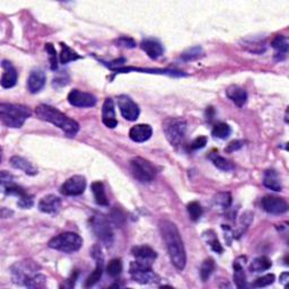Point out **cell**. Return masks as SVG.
Returning <instances> with one entry per match:
<instances>
[{
    "label": "cell",
    "mask_w": 289,
    "mask_h": 289,
    "mask_svg": "<svg viewBox=\"0 0 289 289\" xmlns=\"http://www.w3.org/2000/svg\"><path fill=\"white\" fill-rule=\"evenodd\" d=\"M160 230L173 266L177 270H183L186 263V253L176 225L170 220H162L160 223Z\"/></svg>",
    "instance_id": "cell-1"
},
{
    "label": "cell",
    "mask_w": 289,
    "mask_h": 289,
    "mask_svg": "<svg viewBox=\"0 0 289 289\" xmlns=\"http://www.w3.org/2000/svg\"><path fill=\"white\" fill-rule=\"evenodd\" d=\"M13 281L17 285L28 288H41L45 285L46 278L38 272V264L31 260H25L14 264L12 267Z\"/></svg>",
    "instance_id": "cell-2"
},
{
    "label": "cell",
    "mask_w": 289,
    "mask_h": 289,
    "mask_svg": "<svg viewBox=\"0 0 289 289\" xmlns=\"http://www.w3.org/2000/svg\"><path fill=\"white\" fill-rule=\"evenodd\" d=\"M35 113L38 119L52 123L54 126L61 129L68 137H75L79 131V124L75 120L67 117L66 114L60 112L59 110L54 107H50V105H38L35 110Z\"/></svg>",
    "instance_id": "cell-3"
},
{
    "label": "cell",
    "mask_w": 289,
    "mask_h": 289,
    "mask_svg": "<svg viewBox=\"0 0 289 289\" xmlns=\"http://www.w3.org/2000/svg\"><path fill=\"white\" fill-rule=\"evenodd\" d=\"M32 115L31 110L21 104H0V120L8 128H21Z\"/></svg>",
    "instance_id": "cell-4"
},
{
    "label": "cell",
    "mask_w": 289,
    "mask_h": 289,
    "mask_svg": "<svg viewBox=\"0 0 289 289\" xmlns=\"http://www.w3.org/2000/svg\"><path fill=\"white\" fill-rule=\"evenodd\" d=\"M129 272L132 280L141 283V285L158 283L161 281L160 276L153 270L152 262L142 261V260L133 261L130 263Z\"/></svg>",
    "instance_id": "cell-5"
},
{
    "label": "cell",
    "mask_w": 289,
    "mask_h": 289,
    "mask_svg": "<svg viewBox=\"0 0 289 289\" xmlns=\"http://www.w3.org/2000/svg\"><path fill=\"white\" fill-rule=\"evenodd\" d=\"M49 248L64 253H75L83 247V238L72 232L61 233L49 240Z\"/></svg>",
    "instance_id": "cell-6"
},
{
    "label": "cell",
    "mask_w": 289,
    "mask_h": 289,
    "mask_svg": "<svg viewBox=\"0 0 289 289\" xmlns=\"http://www.w3.org/2000/svg\"><path fill=\"white\" fill-rule=\"evenodd\" d=\"M165 137L173 146H177L185 136L186 122L181 118H168L163 123Z\"/></svg>",
    "instance_id": "cell-7"
},
{
    "label": "cell",
    "mask_w": 289,
    "mask_h": 289,
    "mask_svg": "<svg viewBox=\"0 0 289 289\" xmlns=\"http://www.w3.org/2000/svg\"><path fill=\"white\" fill-rule=\"evenodd\" d=\"M130 170L134 179L142 183L152 182L156 176V170L153 164L141 157H134L130 161Z\"/></svg>",
    "instance_id": "cell-8"
},
{
    "label": "cell",
    "mask_w": 289,
    "mask_h": 289,
    "mask_svg": "<svg viewBox=\"0 0 289 289\" xmlns=\"http://www.w3.org/2000/svg\"><path fill=\"white\" fill-rule=\"evenodd\" d=\"M91 228H93L95 235L107 247H111L113 244V230L111 228L108 220L103 217H94L91 219Z\"/></svg>",
    "instance_id": "cell-9"
},
{
    "label": "cell",
    "mask_w": 289,
    "mask_h": 289,
    "mask_svg": "<svg viewBox=\"0 0 289 289\" xmlns=\"http://www.w3.org/2000/svg\"><path fill=\"white\" fill-rule=\"evenodd\" d=\"M118 108L122 117L128 121H136L140 114L138 105L127 95H120L118 98Z\"/></svg>",
    "instance_id": "cell-10"
},
{
    "label": "cell",
    "mask_w": 289,
    "mask_h": 289,
    "mask_svg": "<svg viewBox=\"0 0 289 289\" xmlns=\"http://www.w3.org/2000/svg\"><path fill=\"white\" fill-rule=\"evenodd\" d=\"M91 257L95 259L96 268H95V270L87 277V279H86V281H85L86 288L91 287V286H94L95 283H98L100 281L101 277H102L103 270H104V258H103L102 251H101V248L99 247V245H94L93 249H91Z\"/></svg>",
    "instance_id": "cell-11"
},
{
    "label": "cell",
    "mask_w": 289,
    "mask_h": 289,
    "mask_svg": "<svg viewBox=\"0 0 289 289\" xmlns=\"http://www.w3.org/2000/svg\"><path fill=\"white\" fill-rule=\"evenodd\" d=\"M86 189V179L81 175L69 177L60 187V192L64 196L76 197L84 194Z\"/></svg>",
    "instance_id": "cell-12"
},
{
    "label": "cell",
    "mask_w": 289,
    "mask_h": 289,
    "mask_svg": "<svg viewBox=\"0 0 289 289\" xmlns=\"http://www.w3.org/2000/svg\"><path fill=\"white\" fill-rule=\"evenodd\" d=\"M262 208L271 215H281L287 213L288 204L285 199L274 196H266L261 200Z\"/></svg>",
    "instance_id": "cell-13"
},
{
    "label": "cell",
    "mask_w": 289,
    "mask_h": 289,
    "mask_svg": "<svg viewBox=\"0 0 289 289\" xmlns=\"http://www.w3.org/2000/svg\"><path fill=\"white\" fill-rule=\"evenodd\" d=\"M68 102L76 108H91L96 104V98L90 93L72 89L68 94Z\"/></svg>",
    "instance_id": "cell-14"
},
{
    "label": "cell",
    "mask_w": 289,
    "mask_h": 289,
    "mask_svg": "<svg viewBox=\"0 0 289 289\" xmlns=\"http://www.w3.org/2000/svg\"><path fill=\"white\" fill-rule=\"evenodd\" d=\"M38 210L41 213L49 214V215H55L61 208V199L58 198L57 196L49 195L43 197L37 205Z\"/></svg>",
    "instance_id": "cell-15"
},
{
    "label": "cell",
    "mask_w": 289,
    "mask_h": 289,
    "mask_svg": "<svg viewBox=\"0 0 289 289\" xmlns=\"http://www.w3.org/2000/svg\"><path fill=\"white\" fill-rule=\"evenodd\" d=\"M2 67L4 69V74L2 76V80H0V84L4 88H12L14 86L16 85L17 83V71L16 69L14 68V66L11 64V62L7 60H4Z\"/></svg>",
    "instance_id": "cell-16"
},
{
    "label": "cell",
    "mask_w": 289,
    "mask_h": 289,
    "mask_svg": "<svg viewBox=\"0 0 289 289\" xmlns=\"http://www.w3.org/2000/svg\"><path fill=\"white\" fill-rule=\"evenodd\" d=\"M45 80H46V76H45L44 71L41 69L33 70L27 79L28 90H30L32 94L38 93V91L44 87Z\"/></svg>",
    "instance_id": "cell-17"
},
{
    "label": "cell",
    "mask_w": 289,
    "mask_h": 289,
    "mask_svg": "<svg viewBox=\"0 0 289 289\" xmlns=\"http://www.w3.org/2000/svg\"><path fill=\"white\" fill-rule=\"evenodd\" d=\"M102 121L110 129H113L118 126V120L115 118L114 102L112 99H107L104 101L102 108Z\"/></svg>",
    "instance_id": "cell-18"
},
{
    "label": "cell",
    "mask_w": 289,
    "mask_h": 289,
    "mask_svg": "<svg viewBox=\"0 0 289 289\" xmlns=\"http://www.w3.org/2000/svg\"><path fill=\"white\" fill-rule=\"evenodd\" d=\"M140 46L142 51H144L151 59L156 60L158 58L162 57L164 54V47L162 45V43L157 40H154V38H146L140 43Z\"/></svg>",
    "instance_id": "cell-19"
},
{
    "label": "cell",
    "mask_w": 289,
    "mask_h": 289,
    "mask_svg": "<svg viewBox=\"0 0 289 289\" xmlns=\"http://www.w3.org/2000/svg\"><path fill=\"white\" fill-rule=\"evenodd\" d=\"M153 134V129L149 124H136L129 131V137L134 142L147 141Z\"/></svg>",
    "instance_id": "cell-20"
},
{
    "label": "cell",
    "mask_w": 289,
    "mask_h": 289,
    "mask_svg": "<svg viewBox=\"0 0 289 289\" xmlns=\"http://www.w3.org/2000/svg\"><path fill=\"white\" fill-rule=\"evenodd\" d=\"M226 95L227 98L235 103L237 107L242 108L248 101V93L242 87H239L237 85H232L226 89Z\"/></svg>",
    "instance_id": "cell-21"
},
{
    "label": "cell",
    "mask_w": 289,
    "mask_h": 289,
    "mask_svg": "<svg viewBox=\"0 0 289 289\" xmlns=\"http://www.w3.org/2000/svg\"><path fill=\"white\" fill-rule=\"evenodd\" d=\"M11 165L14 168H16V170H21L24 173H26L27 175L33 176L37 174V170L34 167V165L21 156H13L11 158Z\"/></svg>",
    "instance_id": "cell-22"
},
{
    "label": "cell",
    "mask_w": 289,
    "mask_h": 289,
    "mask_svg": "<svg viewBox=\"0 0 289 289\" xmlns=\"http://www.w3.org/2000/svg\"><path fill=\"white\" fill-rule=\"evenodd\" d=\"M131 253L134 258L138 260H142V261L153 262L154 260L157 258L156 252L151 247L147 245H138V247H133L131 249Z\"/></svg>",
    "instance_id": "cell-23"
},
{
    "label": "cell",
    "mask_w": 289,
    "mask_h": 289,
    "mask_svg": "<svg viewBox=\"0 0 289 289\" xmlns=\"http://www.w3.org/2000/svg\"><path fill=\"white\" fill-rule=\"evenodd\" d=\"M271 46L276 51V58L278 60H282L286 57L289 47L288 38L283 35H277L271 42Z\"/></svg>",
    "instance_id": "cell-24"
},
{
    "label": "cell",
    "mask_w": 289,
    "mask_h": 289,
    "mask_svg": "<svg viewBox=\"0 0 289 289\" xmlns=\"http://www.w3.org/2000/svg\"><path fill=\"white\" fill-rule=\"evenodd\" d=\"M263 184L264 186H267L268 189L273 191H281L282 189L280 177H279V174L274 170L266 171L263 176Z\"/></svg>",
    "instance_id": "cell-25"
},
{
    "label": "cell",
    "mask_w": 289,
    "mask_h": 289,
    "mask_svg": "<svg viewBox=\"0 0 289 289\" xmlns=\"http://www.w3.org/2000/svg\"><path fill=\"white\" fill-rule=\"evenodd\" d=\"M91 191H93L96 204L100 206H109V199L107 197V194H105L104 184L102 182L96 181L94 183H91Z\"/></svg>",
    "instance_id": "cell-26"
},
{
    "label": "cell",
    "mask_w": 289,
    "mask_h": 289,
    "mask_svg": "<svg viewBox=\"0 0 289 289\" xmlns=\"http://www.w3.org/2000/svg\"><path fill=\"white\" fill-rule=\"evenodd\" d=\"M233 268H234L233 278H234V282H235L236 287L245 288L247 287V274H245V272H244V268L242 266V262H239L238 259L235 260L234 264H233Z\"/></svg>",
    "instance_id": "cell-27"
},
{
    "label": "cell",
    "mask_w": 289,
    "mask_h": 289,
    "mask_svg": "<svg viewBox=\"0 0 289 289\" xmlns=\"http://www.w3.org/2000/svg\"><path fill=\"white\" fill-rule=\"evenodd\" d=\"M210 161L214 163V165L219 168L221 171H225V172H229V171H233L234 170V164L232 162H229L228 160H226L223 156L218 155V153H211L209 155Z\"/></svg>",
    "instance_id": "cell-28"
},
{
    "label": "cell",
    "mask_w": 289,
    "mask_h": 289,
    "mask_svg": "<svg viewBox=\"0 0 289 289\" xmlns=\"http://www.w3.org/2000/svg\"><path fill=\"white\" fill-rule=\"evenodd\" d=\"M202 237L205 238L206 243L209 245L210 249L213 250L214 252L219 253V254L223 253V251H224L223 247H221V244L218 240V238H217V235H216V233L214 232V230H211V229L207 230V232H205L204 234H202Z\"/></svg>",
    "instance_id": "cell-29"
},
{
    "label": "cell",
    "mask_w": 289,
    "mask_h": 289,
    "mask_svg": "<svg viewBox=\"0 0 289 289\" xmlns=\"http://www.w3.org/2000/svg\"><path fill=\"white\" fill-rule=\"evenodd\" d=\"M272 263L270 261V259L267 257H259L257 259H254L252 263L250 264V271L252 272H262L269 270L271 268Z\"/></svg>",
    "instance_id": "cell-30"
},
{
    "label": "cell",
    "mask_w": 289,
    "mask_h": 289,
    "mask_svg": "<svg viewBox=\"0 0 289 289\" xmlns=\"http://www.w3.org/2000/svg\"><path fill=\"white\" fill-rule=\"evenodd\" d=\"M61 45V54H60V62L62 65L68 64V62L75 61L80 59V56L77 54L76 51H74L72 49L66 44V43H60Z\"/></svg>",
    "instance_id": "cell-31"
},
{
    "label": "cell",
    "mask_w": 289,
    "mask_h": 289,
    "mask_svg": "<svg viewBox=\"0 0 289 289\" xmlns=\"http://www.w3.org/2000/svg\"><path fill=\"white\" fill-rule=\"evenodd\" d=\"M215 268H216V263L214 261V259H211V258L206 259L205 261L202 262L201 268H200L201 280L204 282L208 280L211 274H213V272L215 271Z\"/></svg>",
    "instance_id": "cell-32"
},
{
    "label": "cell",
    "mask_w": 289,
    "mask_h": 289,
    "mask_svg": "<svg viewBox=\"0 0 289 289\" xmlns=\"http://www.w3.org/2000/svg\"><path fill=\"white\" fill-rule=\"evenodd\" d=\"M211 133H213V136L215 138L226 139L230 136V133H232V129H230V127L228 126L227 123L219 122V123L215 124Z\"/></svg>",
    "instance_id": "cell-33"
},
{
    "label": "cell",
    "mask_w": 289,
    "mask_h": 289,
    "mask_svg": "<svg viewBox=\"0 0 289 289\" xmlns=\"http://www.w3.org/2000/svg\"><path fill=\"white\" fill-rule=\"evenodd\" d=\"M204 55V51H202L201 46H194V47H190V49H187L186 51L183 52L181 55V59L184 60V61H194L199 59L200 57H202Z\"/></svg>",
    "instance_id": "cell-34"
},
{
    "label": "cell",
    "mask_w": 289,
    "mask_h": 289,
    "mask_svg": "<svg viewBox=\"0 0 289 289\" xmlns=\"http://www.w3.org/2000/svg\"><path fill=\"white\" fill-rule=\"evenodd\" d=\"M122 261L120 259H113V260H111V261L109 262L108 264V267H107V272L109 273V276L111 277H118L121 274L122 272Z\"/></svg>",
    "instance_id": "cell-35"
},
{
    "label": "cell",
    "mask_w": 289,
    "mask_h": 289,
    "mask_svg": "<svg viewBox=\"0 0 289 289\" xmlns=\"http://www.w3.org/2000/svg\"><path fill=\"white\" fill-rule=\"evenodd\" d=\"M186 210H187V214H189L190 216L191 220H194V221L199 220L200 217L202 216V207L199 202H197V201L190 202V204L186 206Z\"/></svg>",
    "instance_id": "cell-36"
},
{
    "label": "cell",
    "mask_w": 289,
    "mask_h": 289,
    "mask_svg": "<svg viewBox=\"0 0 289 289\" xmlns=\"http://www.w3.org/2000/svg\"><path fill=\"white\" fill-rule=\"evenodd\" d=\"M214 201L216 206H219L223 209H227L230 204H232V197L227 192L226 194H219L215 197Z\"/></svg>",
    "instance_id": "cell-37"
},
{
    "label": "cell",
    "mask_w": 289,
    "mask_h": 289,
    "mask_svg": "<svg viewBox=\"0 0 289 289\" xmlns=\"http://www.w3.org/2000/svg\"><path fill=\"white\" fill-rule=\"evenodd\" d=\"M45 50L47 54H49V60H50V68L51 70H57L58 69V56L57 51L55 49V46L50 44V43H46L45 44Z\"/></svg>",
    "instance_id": "cell-38"
},
{
    "label": "cell",
    "mask_w": 289,
    "mask_h": 289,
    "mask_svg": "<svg viewBox=\"0 0 289 289\" xmlns=\"http://www.w3.org/2000/svg\"><path fill=\"white\" fill-rule=\"evenodd\" d=\"M273 281H274V274L269 273V274H266V276L258 278L257 280H255L252 283V286L253 287H259V288L267 287L269 285H271V283H273Z\"/></svg>",
    "instance_id": "cell-39"
},
{
    "label": "cell",
    "mask_w": 289,
    "mask_h": 289,
    "mask_svg": "<svg viewBox=\"0 0 289 289\" xmlns=\"http://www.w3.org/2000/svg\"><path fill=\"white\" fill-rule=\"evenodd\" d=\"M115 43H117L119 46L129 47V49H132V47L136 46V42H134L133 38L128 37V36H122V37L118 38V40L115 41Z\"/></svg>",
    "instance_id": "cell-40"
},
{
    "label": "cell",
    "mask_w": 289,
    "mask_h": 289,
    "mask_svg": "<svg viewBox=\"0 0 289 289\" xmlns=\"http://www.w3.org/2000/svg\"><path fill=\"white\" fill-rule=\"evenodd\" d=\"M207 137L206 136H199L198 138H196L194 141L191 142L190 144V149L191 151H198V149L204 148L207 144Z\"/></svg>",
    "instance_id": "cell-41"
},
{
    "label": "cell",
    "mask_w": 289,
    "mask_h": 289,
    "mask_svg": "<svg viewBox=\"0 0 289 289\" xmlns=\"http://www.w3.org/2000/svg\"><path fill=\"white\" fill-rule=\"evenodd\" d=\"M243 146H244V141H242V140H233V141H230L227 144V147L225 148V152L226 153H233L235 151H238V149H240Z\"/></svg>",
    "instance_id": "cell-42"
},
{
    "label": "cell",
    "mask_w": 289,
    "mask_h": 289,
    "mask_svg": "<svg viewBox=\"0 0 289 289\" xmlns=\"http://www.w3.org/2000/svg\"><path fill=\"white\" fill-rule=\"evenodd\" d=\"M17 205H18V207H21V208H23V209L31 208V207L33 206V198L30 195H28L27 197H25V198L19 199L17 202Z\"/></svg>",
    "instance_id": "cell-43"
},
{
    "label": "cell",
    "mask_w": 289,
    "mask_h": 289,
    "mask_svg": "<svg viewBox=\"0 0 289 289\" xmlns=\"http://www.w3.org/2000/svg\"><path fill=\"white\" fill-rule=\"evenodd\" d=\"M77 277H78V272H77V270H75L74 272L71 273V276L68 279H67L66 282H65V285H62V287H67V288H72V287H74Z\"/></svg>",
    "instance_id": "cell-44"
},
{
    "label": "cell",
    "mask_w": 289,
    "mask_h": 289,
    "mask_svg": "<svg viewBox=\"0 0 289 289\" xmlns=\"http://www.w3.org/2000/svg\"><path fill=\"white\" fill-rule=\"evenodd\" d=\"M288 277H289V273H288V272L282 273L281 276H280V282H282L285 286L287 285V282H288Z\"/></svg>",
    "instance_id": "cell-45"
}]
</instances>
